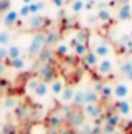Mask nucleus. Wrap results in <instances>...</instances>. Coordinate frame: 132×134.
Wrapping results in <instances>:
<instances>
[{"label":"nucleus","mask_w":132,"mask_h":134,"mask_svg":"<svg viewBox=\"0 0 132 134\" xmlns=\"http://www.w3.org/2000/svg\"><path fill=\"white\" fill-rule=\"evenodd\" d=\"M45 47H47V44H45V32L44 30H39V32H35L34 35H32L27 52H28V55H30V57H37V55L42 54V50Z\"/></svg>","instance_id":"f257e3e1"},{"label":"nucleus","mask_w":132,"mask_h":134,"mask_svg":"<svg viewBox=\"0 0 132 134\" xmlns=\"http://www.w3.org/2000/svg\"><path fill=\"white\" fill-rule=\"evenodd\" d=\"M27 20V27L28 29H32V30H35V32H39V30H44L45 27H47L49 24V20L45 19V17H42L40 14H35V15H30Z\"/></svg>","instance_id":"f03ea898"},{"label":"nucleus","mask_w":132,"mask_h":134,"mask_svg":"<svg viewBox=\"0 0 132 134\" xmlns=\"http://www.w3.org/2000/svg\"><path fill=\"white\" fill-rule=\"evenodd\" d=\"M95 70L99 75H102V77H107V75L112 74L114 70V60L110 57H104V59H99L97 65H95Z\"/></svg>","instance_id":"7ed1b4c3"},{"label":"nucleus","mask_w":132,"mask_h":134,"mask_svg":"<svg viewBox=\"0 0 132 134\" xmlns=\"http://www.w3.org/2000/svg\"><path fill=\"white\" fill-rule=\"evenodd\" d=\"M90 50H92L99 59H104V57H110V55H112V47H110V44H109V42H104V40L94 44Z\"/></svg>","instance_id":"20e7f679"},{"label":"nucleus","mask_w":132,"mask_h":134,"mask_svg":"<svg viewBox=\"0 0 132 134\" xmlns=\"http://www.w3.org/2000/svg\"><path fill=\"white\" fill-rule=\"evenodd\" d=\"M129 94H130V87H129V84H125V82H115L114 86H112V97L115 99H127L129 97Z\"/></svg>","instance_id":"39448f33"},{"label":"nucleus","mask_w":132,"mask_h":134,"mask_svg":"<svg viewBox=\"0 0 132 134\" xmlns=\"http://www.w3.org/2000/svg\"><path fill=\"white\" fill-rule=\"evenodd\" d=\"M19 19H20L19 10L10 8V10H7L5 14L2 15V24L5 25V27H15V24L19 22Z\"/></svg>","instance_id":"423d86ee"},{"label":"nucleus","mask_w":132,"mask_h":134,"mask_svg":"<svg viewBox=\"0 0 132 134\" xmlns=\"http://www.w3.org/2000/svg\"><path fill=\"white\" fill-rule=\"evenodd\" d=\"M64 87H65V81L62 77H55L49 82V89H50V94L53 97H59L62 94V91H64Z\"/></svg>","instance_id":"0eeeda50"},{"label":"nucleus","mask_w":132,"mask_h":134,"mask_svg":"<svg viewBox=\"0 0 132 134\" xmlns=\"http://www.w3.org/2000/svg\"><path fill=\"white\" fill-rule=\"evenodd\" d=\"M39 79L40 81H45V82H50L52 79H55V70H53V67L49 64V62H45V64L40 67Z\"/></svg>","instance_id":"6e6552de"},{"label":"nucleus","mask_w":132,"mask_h":134,"mask_svg":"<svg viewBox=\"0 0 132 134\" xmlns=\"http://www.w3.org/2000/svg\"><path fill=\"white\" fill-rule=\"evenodd\" d=\"M115 112L119 116H130L132 112V104L127 99H119L115 102Z\"/></svg>","instance_id":"1a4fd4ad"},{"label":"nucleus","mask_w":132,"mask_h":134,"mask_svg":"<svg viewBox=\"0 0 132 134\" xmlns=\"http://www.w3.org/2000/svg\"><path fill=\"white\" fill-rule=\"evenodd\" d=\"M70 50H72V47L69 44H65V42H57L55 47H53V55H57L60 59H67L70 55Z\"/></svg>","instance_id":"9d476101"},{"label":"nucleus","mask_w":132,"mask_h":134,"mask_svg":"<svg viewBox=\"0 0 132 134\" xmlns=\"http://www.w3.org/2000/svg\"><path fill=\"white\" fill-rule=\"evenodd\" d=\"M50 94V89H49V82L45 81H39V84H37L35 91H34V96L37 99H45L47 96Z\"/></svg>","instance_id":"9b49d317"},{"label":"nucleus","mask_w":132,"mask_h":134,"mask_svg":"<svg viewBox=\"0 0 132 134\" xmlns=\"http://www.w3.org/2000/svg\"><path fill=\"white\" fill-rule=\"evenodd\" d=\"M117 19L119 20H130L132 19V7H130V3H122L121 7H119V10H117Z\"/></svg>","instance_id":"f8f14e48"},{"label":"nucleus","mask_w":132,"mask_h":134,"mask_svg":"<svg viewBox=\"0 0 132 134\" xmlns=\"http://www.w3.org/2000/svg\"><path fill=\"white\" fill-rule=\"evenodd\" d=\"M100 106L99 104H84V114L87 117H92V119H97L100 116Z\"/></svg>","instance_id":"ddd939ff"},{"label":"nucleus","mask_w":132,"mask_h":134,"mask_svg":"<svg viewBox=\"0 0 132 134\" xmlns=\"http://www.w3.org/2000/svg\"><path fill=\"white\" fill-rule=\"evenodd\" d=\"M74 94H75V89H74L72 86H65L64 91H62V94L59 96V99H60L64 104H72Z\"/></svg>","instance_id":"4468645a"},{"label":"nucleus","mask_w":132,"mask_h":134,"mask_svg":"<svg viewBox=\"0 0 132 134\" xmlns=\"http://www.w3.org/2000/svg\"><path fill=\"white\" fill-rule=\"evenodd\" d=\"M89 44H82V42H75V44L72 45V52L75 57H84L85 54L89 52Z\"/></svg>","instance_id":"2eb2a0df"},{"label":"nucleus","mask_w":132,"mask_h":134,"mask_svg":"<svg viewBox=\"0 0 132 134\" xmlns=\"http://www.w3.org/2000/svg\"><path fill=\"white\" fill-rule=\"evenodd\" d=\"M22 55V47L17 44H10L7 45V60H12V59H17Z\"/></svg>","instance_id":"dca6fc26"},{"label":"nucleus","mask_w":132,"mask_h":134,"mask_svg":"<svg viewBox=\"0 0 132 134\" xmlns=\"http://www.w3.org/2000/svg\"><path fill=\"white\" fill-rule=\"evenodd\" d=\"M82 60H84L85 67H89V69H95V65H97V62H99V57L92 52V50H89V52L82 57Z\"/></svg>","instance_id":"f3484780"},{"label":"nucleus","mask_w":132,"mask_h":134,"mask_svg":"<svg viewBox=\"0 0 132 134\" xmlns=\"http://www.w3.org/2000/svg\"><path fill=\"white\" fill-rule=\"evenodd\" d=\"M7 62H9V65L15 70H23L27 67V59L22 57V55L17 57V59H12V60H7Z\"/></svg>","instance_id":"a211bd4d"},{"label":"nucleus","mask_w":132,"mask_h":134,"mask_svg":"<svg viewBox=\"0 0 132 134\" xmlns=\"http://www.w3.org/2000/svg\"><path fill=\"white\" fill-rule=\"evenodd\" d=\"M121 74L124 75V77H127L129 81H132V59H129V60H124L121 64Z\"/></svg>","instance_id":"6ab92c4d"},{"label":"nucleus","mask_w":132,"mask_h":134,"mask_svg":"<svg viewBox=\"0 0 132 134\" xmlns=\"http://www.w3.org/2000/svg\"><path fill=\"white\" fill-rule=\"evenodd\" d=\"M95 19L99 20V22H104V24H105V22H110V19H112V14H110L109 8L102 7V8H99V10H97Z\"/></svg>","instance_id":"aec40b11"},{"label":"nucleus","mask_w":132,"mask_h":134,"mask_svg":"<svg viewBox=\"0 0 132 134\" xmlns=\"http://www.w3.org/2000/svg\"><path fill=\"white\" fill-rule=\"evenodd\" d=\"M72 104L75 107H82L85 104V91H75L74 94V99H72Z\"/></svg>","instance_id":"412c9836"},{"label":"nucleus","mask_w":132,"mask_h":134,"mask_svg":"<svg viewBox=\"0 0 132 134\" xmlns=\"http://www.w3.org/2000/svg\"><path fill=\"white\" fill-rule=\"evenodd\" d=\"M59 32L55 30H47L45 32V44L47 45H55L57 42H59Z\"/></svg>","instance_id":"4be33fe9"},{"label":"nucleus","mask_w":132,"mask_h":134,"mask_svg":"<svg viewBox=\"0 0 132 134\" xmlns=\"http://www.w3.org/2000/svg\"><path fill=\"white\" fill-rule=\"evenodd\" d=\"M10 42H12V32L7 30V29L0 30V45L7 47V45H10Z\"/></svg>","instance_id":"5701e85b"},{"label":"nucleus","mask_w":132,"mask_h":134,"mask_svg":"<svg viewBox=\"0 0 132 134\" xmlns=\"http://www.w3.org/2000/svg\"><path fill=\"white\" fill-rule=\"evenodd\" d=\"M82 10H85V0H72V3H70L72 14H80Z\"/></svg>","instance_id":"b1692460"},{"label":"nucleus","mask_w":132,"mask_h":134,"mask_svg":"<svg viewBox=\"0 0 132 134\" xmlns=\"http://www.w3.org/2000/svg\"><path fill=\"white\" fill-rule=\"evenodd\" d=\"M99 92L95 91H85V104H99Z\"/></svg>","instance_id":"393cba45"},{"label":"nucleus","mask_w":132,"mask_h":134,"mask_svg":"<svg viewBox=\"0 0 132 134\" xmlns=\"http://www.w3.org/2000/svg\"><path fill=\"white\" fill-rule=\"evenodd\" d=\"M30 12H32V15H35V14H40V12L45 8V2L44 0H35L34 3H30Z\"/></svg>","instance_id":"a878e982"},{"label":"nucleus","mask_w":132,"mask_h":134,"mask_svg":"<svg viewBox=\"0 0 132 134\" xmlns=\"http://www.w3.org/2000/svg\"><path fill=\"white\" fill-rule=\"evenodd\" d=\"M75 42H82V44H89V39H90V35H89V32L87 30H79L75 34Z\"/></svg>","instance_id":"bb28decb"},{"label":"nucleus","mask_w":132,"mask_h":134,"mask_svg":"<svg viewBox=\"0 0 132 134\" xmlns=\"http://www.w3.org/2000/svg\"><path fill=\"white\" fill-rule=\"evenodd\" d=\"M100 96L102 99H110L112 97V87L109 86V84H102V87H100Z\"/></svg>","instance_id":"cd10ccee"},{"label":"nucleus","mask_w":132,"mask_h":134,"mask_svg":"<svg viewBox=\"0 0 132 134\" xmlns=\"http://www.w3.org/2000/svg\"><path fill=\"white\" fill-rule=\"evenodd\" d=\"M49 124H50V127L52 129H55L57 126H60L62 124V117L59 114H55V112H52L50 116H49Z\"/></svg>","instance_id":"c85d7f7f"},{"label":"nucleus","mask_w":132,"mask_h":134,"mask_svg":"<svg viewBox=\"0 0 132 134\" xmlns=\"http://www.w3.org/2000/svg\"><path fill=\"white\" fill-rule=\"evenodd\" d=\"M105 122H107V126H109L110 129L115 127V126L119 124V114H117V112H110V114L107 116V121H105Z\"/></svg>","instance_id":"c756f323"},{"label":"nucleus","mask_w":132,"mask_h":134,"mask_svg":"<svg viewBox=\"0 0 132 134\" xmlns=\"http://www.w3.org/2000/svg\"><path fill=\"white\" fill-rule=\"evenodd\" d=\"M19 15H20V19H23V20H25V19H28V17L32 15V12H30V7L23 3V5L19 8Z\"/></svg>","instance_id":"7c9ffc66"},{"label":"nucleus","mask_w":132,"mask_h":134,"mask_svg":"<svg viewBox=\"0 0 132 134\" xmlns=\"http://www.w3.org/2000/svg\"><path fill=\"white\" fill-rule=\"evenodd\" d=\"M39 81H40L39 77H34V79H28V81H27V91L34 92V91H35V87H37V84H39Z\"/></svg>","instance_id":"2f4dec72"},{"label":"nucleus","mask_w":132,"mask_h":134,"mask_svg":"<svg viewBox=\"0 0 132 134\" xmlns=\"http://www.w3.org/2000/svg\"><path fill=\"white\" fill-rule=\"evenodd\" d=\"M15 104H17V100L14 97H7L5 102H3V107H5L7 111H10V109H15Z\"/></svg>","instance_id":"473e14b6"},{"label":"nucleus","mask_w":132,"mask_h":134,"mask_svg":"<svg viewBox=\"0 0 132 134\" xmlns=\"http://www.w3.org/2000/svg\"><path fill=\"white\" fill-rule=\"evenodd\" d=\"M7 10H10V0H0V14H5Z\"/></svg>","instance_id":"72a5a7b5"},{"label":"nucleus","mask_w":132,"mask_h":134,"mask_svg":"<svg viewBox=\"0 0 132 134\" xmlns=\"http://www.w3.org/2000/svg\"><path fill=\"white\" fill-rule=\"evenodd\" d=\"M122 45L125 49H132V39L129 35H125V37H122Z\"/></svg>","instance_id":"f704fd0d"},{"label":"nucleus","mask_w":132,"mask_h":134,"mask_svg":"<svg viewBox=\"0 0 132 134\" xmlns=\"http://www.w3.org/2000/svg\"><path fill=\"white\" fill-rule=\"evenodd\" d=\"M95 7V0H85V10H92Z\"/></svg>","instance_id":"c9c22d12"},{"label":"nucleus","mask_w":132,"mask_h":134,"mask_svg":"<svg viewBox=\"0 0 132 134\" xmlns=\"http://www.w3.org/2000/svg\"><path fill=\"white\" fill-rule=\"evenodd\" d=\"M0 60H7V47L0 45Z\"/></svg>","instance_id":"e433bc0d"},{"label":"nucleus","mask_w":132,"mask_h":134,"mask_svg":"<svg viewBox=\"0 0 132 134\" xmlns=\"http://www.w3.org/2000/svg\"><path fill=\"white\" fill-rule=\"evenodd\" d=\"M52 3L57 8H62V7H64V3H65V0H52Z\"/></svg>","instance_id":"4c0bfd02"},{"label":"nucleus","mask_w":132,"mask_h":134,"mask_svg":"<svg viewBox=\"0 0 132 134\" xmlns=\"http://www.w3.org/2000/svg\"><path fill=\"white\" fill-rule=\"evenodd\" d=\"M59 134H74V132L70 131V129H64V131H60Z\"/></svg>","instance_id":"58836bf2"},{"label":"nucleus","mask_w":132,"mask_h":134,"mask_svg":"<svg viewBox=\"0 0 132 134\" xmlns=\"http://www.w3.org/2000/svg\"><path fill=\"white\" fill-rule=\"evenodd\" d=\"M35 0H22V3H25V5H30V3H34Z\"/></svg>","instance_id":"ea45409f"},{"label":"nucleus","mask_w":132,"mask_h":134,"mask_svg":"<svg viewBox=\"0 0 132 134\" xmlns=\"http://www.w3.org/2000/svg\"><path fill=\"white\" fill-rule=\"evenodd\" d=\"M47 134H59V131H55V129H50V131H49Z\"/></svg>","instance_id":"a19ab883"},{"label":"nucleus","mask_w":132,"mask_h":134,"mask_svg":"<svg viewBox=\"0 0 132 134\" xmlns=\"http://www.w3.org/2000/svg\"><path fill=\"white\" fill-rule=\"evenodd\" d=\"M130 35H132V32H130Z\"/></svg>","instance_id":"79ce46f5"}]
</instances>
